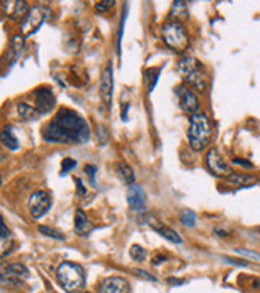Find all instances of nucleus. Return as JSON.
<instances>
[{"label":"nucleus","mask_w":260,"mask_h":293,"mask_svg":"<svg viewBox=\"0 0 260 293\" xmlns=\"http://www.w3.org/2000/svg\"><path fill=\"white\" fill-rule=\"evenodd\" d=\"M44 140L47 143L82 144L90 140V128L84 117L68 107H60L50 124L44 128Z\"/></svg>","instance_id":"1"},{"label":"nucleus","mask_w":260,"mask_h":293,"mask_svg":"<svg viewBox=\"0 0 260 293\" xmlns=\"http://www.w3.org/2000/svg\"><path fill=\"white\" fill-rule=\"evenodd\" d=\"M188 141L194 151H204L212 141V124L204 112H198L190 119Z\"/></svg>","instance_id":"2"},{"label":"nucleus","mask_w":260,"mask_h":293,"mask_svg":"<svg viewBox=\"0 0 260 293\" xmlns=\"http://www.w3.org/2000/svg\"><path fill=\"white\" fill-rule=\"evenodd\" d=\"M56 277L60 285L69 293H77L85 287L84 267L77 263H73V261L61 263L56 269Z\"/></svg>","instance_id":"3"},{"label":"nucleus","mask_w":260,"mask_h":293,"mask_svg":"<svg viewBox=\"0 0 260 293\" xmlns=\"http://www.w3.org/2000/svg\"><path fill=\"white\" fill-rule=\"evenodd\" d=\"M177 69H179V74L186 80V83L190 85V88H194L196 92L203 93L207 87V82L203 72V66L201 63L193 58V56H183L179 64H177Z\"/></svg>","instance_id":"4"},{"label":"nucleus","mask_w":260,"mask_h":293,"mask_svg":"<svg viewBox=\"0 0 260 293\" xmlns=\"http://www.w3.org/2000/svg\"><path fill=\"white\" fill-rule=\"evenodd\" d=\"M162 39L170 50L182 53L188 48V34L182 22L179 21H169L162 26Z\"/></svg>","instance_id":"5"},{"label":"nucleus","mask_w":260,"mask_h":293,"mask_svg":"<svg viewBox=\"0 0 260 293\" xmlns=\"http://www.w3.org/2000/svg\"><path fill=\"white\" fill-rule=\"evenodd\" d=\"M47 7H32L29 10L28 16L25 18V21H23V26H21V31L25 35H32L35 34L40 26L44 24L45 21V16H47Z\"/></svg>","instance_id":"6"},{"label":"nucleus","mask_w":260,"mask_h":293,"mask_svg":"<svg viewBox=\"0 0 260 293\" xmlns=\"http://www.w3.org/2000/svg\"><path fill=\"white\" fill-rule=\"evenodd\" d=\"M56 106V98L49 87H39L34 90V107L40 116L50 112Z\"/></svg>","instance_id":"7"},{"label":"nucleus","mask_w":260,"mask_h":293,"mask_svg":"<svg viewBox=\"0 0 260 293\" xmlns=\"http://www.w3.org/2000/svg\"><path fill=\"white\" fill-rule=\"evenodd\" d=\"M177 95H179V104L183 112L190 116H194L199 112V100L188 85H179V87H177Z\"/></svg>","instance_id":"8"},{"label":"nucleus","mask_w":260,"mask_h":293,"mask_svg":"<svg viewBox=\"0 0 260 293\" xmlns=\"http://www.w3.org/2000/svg\"><path fill=\"white\" fill-rule=\"evenodd\" d=\"M206 167L209 172L214 176H230L231 175V168L228 167V164L223 161V157L219 154L217 149H209L206 154Z\"/></svg>","instance_id":"9"},{"label":"nucleus","mask_w":260,"mask_h":293,"mask_svg":"<svg viewBox=\"0 0 260 293\" xmlns=\"http://www.w3.org/2000/svg\"><path fill=\"white\" fill-rule=\"evenodd\" d=\"M50 205H52V197H50L49 192L47 191H35L29 199V212L35 219H39L49 212Z\"/></svg>","instance_id":"10"},{"label":"nucleus","mask_w":260,"mask_h":293,"mask_svg":"<svg viewBox=\"0 0 260 293\" xmlns=\"http://www.w3.org/2000/svg\"><path fill=\"white\" fill-rule=\"evenodd\" d=\"M113 90H114V76H113V64L108 63L103 69L101 74V82H100V95L104 106L111 109V101H113Z\"/></svg>","instance_id":"11"},{"label":"nucleus","mask_w":260,"mask_h":293,"mask_svg":"<svg viewBox=\"0 0 260 293\" xmlns=\"http://www.w3.org/2000/svg\"><path fill=\"white\" fill-rule=\"evenodd\" d=\"M98 293H130V287L125 279L113 276L101 280Z\"/></svg>","instance_id":"12"},{"label":"nucleus","mask_w":260,"mask_h":293,"mask_svg":"<svg viewBox=\"0 0 260 293\" xmlns=\"http://www.w3.org/2000/svg\"><path fill=\"white\" fill-rule=\"evenodd\" d=\"M127 202L134 212H143L146 205V194L140 185L130 186L127 191Z\"/></svg>","instance_id":"13"},{"label":"nucleus","mask_w":260,"mask_h":293,"mask_svg":"<svg viewBox=\"0 0 260 293\" xmlns=\"http://www.w3.org/2000/svg\"><path fill=\"white\" fill-rule=\"evenodd\" d=\"M146 223L156 231L158 234H161L164 239H167L174 243H182V237L179 236V233L174 229H170L169 226H164L162 223H159L158 219H155L151 215H146Z\"/></svg>","instance_id":"14"},{"label":"nucleus","mask_w":260,"mask_h":293,"mask_svg":"<svg viewBox=\"0 0 260 293\" xmlns=\"http://www.w3.org/2000/svg\"><path fill=\"white\" fill-rule=\"evenodd\" d=\"M2 279H11V280H23L29 276V271L25 264L21 263H11L8 266H4V271H2Z\"/></svg>","instance_id":"15"},{"label":"nucleus","mask_w":260,"mask_h":293,"mask_svg":"<svg viewBox=\"0 0 260 293\" xmlns=\"http://www.w3.org/2000/svg\"><path fill=\"white\" fill-rule=\"evenodd\" d=\"M254 183H257V178L252 175H244V173H231L230 176L225 178V185L231 186V188H247L252 186Z\"/></svg>","instance_id":"16"},{"label":"nucleus","mask_w":260,"mask_h":293,"mask_svg":"<svg viewBox=\"0 0 260 293\" xmlns=\"http://www.w3.org/2000/svg\"><path fill=\"white\" fill-rule=\"evenodd\" d=\"M74 229L79 236H85L92 231V223L89 216L85 215V212H82L80 209L76 210V215H74Z\"/></svg>","instance_id":"17"},{"label":"nucleus","mask_w":260,"mask_h":293,"mask_svg":"<svg viewBox=\"0 0 260 293\" xmlns=\"http://www.w3.org/2000/svg\"><path fill=\"white\" fill-rule=\"evenodd\" d=\"M116 173L117 176L121 178V181L124 183V185L127 186H134L135 185V173H134V170L130 168L128 164L125 162H119L116 165Z\"/></svg>","instance_id":"18"},{"label":"nucleus","mask_w":260,"mask_h":293,"mask_svg":"<svg viewBox=\"0 0 260 293\" xmlns=\"http://www.w3.org/2000/svg\"><path fill=\"white\" fill-rule=\"evenodd\" d=\"M170 21H182L188 18V4L183 2V0H177V2L172 4L170 13H169Z\"/></svg>","instance_id":"19"},{"label":"nucleus","mask_w":260,"mask_h":293,"mask_svg":"<svg viewBox=\"0 0 260 293\" xmlns=\"http://www.w3.org/2000/svg\"><path fill=\"white\" fill-rule=\"evenodd\" d=\"M7 4L10 5V16L13 19L26 18L31 10L28 2H7Z\"/></svg>","instance_id":"20"},{"label":"nucleus","mask_w":260,"mask_h":293,"mask_svg":"<svg viewBox=\"0 0 260 293\" xmlns=\"http://www.w3.org/2000/svg\"><path fill=\"white\" fill-rule=\"evenodd\" d=\"M2 144L5 146L7 149H10V151H16L18 149V146H19V143H18V138L15 137V133H13V130H11V127H5L4 130H2Z\"/></svg>","instance_id":"21"},{"label":"nucleus","mask_w":260,"mask_h":293,"mask_svg":"<svg viewBox=\"0 0 260 293\" xmlns=\"http://www.w3.org/2000/svg\"><path fill=\"white\" fill-rule=\"evenodd\" d=\"M18 114L21 119H25V120H35L40 114L35 111V107H31L28 104H18Z\"/></svg>","instance_id":"22"},{"label":"nucleus","mask_w":260,"mask_h":293,"mask_svg":"<svg viewBox=\"0 0 260 293\" xmlns=\"http://www.w3.org/2000/svg\"><path fill=\"white\" fill-rule=\"evenodd\" d=\"M159 76H161V69L159 67H153V69H148L145 72V77H146V83H148V92H153L156 87V83L159 80Z\"/></svg>","instance_id":"23"},{"label":"nucleus","mask_w":260,"mask_h":293,"mask_svg":"<svg viewBox=\"0 0 260 293\" xmlns=\"http://www.w3.org/2000/svg\"><path fill=\"white\" fill-rule=\"evenodd\" d=\"M180 223L185 224V226L193 228L196 224V213L193 210H188V209L182 210L180 212Z\"/></svg>","instance_id":"24"},{"label":"nucleus","mask_w":260,"mask_h":293,"mask_svg":"<svg viewBox=\"0 0 260 293\" xmlns=\"http://www.w3.org/2000/svg\"><path fill=\"white\" fill-rule=\"evenodd\" d=\"M39 233H42L44 236H49L52 239H56V240H64V236L60 231H56L50 226H39Z\"/></svg>","instance_id":"25"},{"label":"nucleus","mask_w":260,"mask_h":293,"mask_svg":"<svg viewBox=\"0 0 260 293\" xmlns=\"http://www.w3.org/2000/svg\"><path fill=\"white\" fill-rule=\"evenodd\" d=\"M130 256H132V260H135V261H143L146 256V252L143 247L132 245V249H130Z\"/></svg>","instance_id":"26"},{"label":"nucleus","mask_w":260,"mask_h":293,"mask_svg":"<svg viewBox=\"0 0 260 293\" xmlns=\"http://www.w3.org/2000/svg\"><path fill=\"white\" fill-rule=\"evenodd\" d=\"M11 50H13L15 59L21 55V52H23V37L21 35H15L13 40H11Z\"/></svg>","instance_id":"27"},{"label":"nucleus","mask_w":260,"mask_h":293,"mask_svg":"<svg viewBox=\"0 0 260 293\" xmlns=\"http://www.w3.org/2000/svg\"><path fill=\"white\" fill-rule=\"evenodd\" d=\"M74 167H76V161H74V159H71V157L63 159V162H61V176L68 175Z\"/></svg>","instance_id":"28"},{"label":"nucleus","mask_w":260,"mask_h":293,"mask_svg":"<svg viewBox=\"0 0 260 293\" xmlns=\"http://www.w3.org/2000/svg\"><path fill=\"white\" fill-rule=\"evenodd\" d=\"M114 4L116 2H113V0H101V2L95 4V10L98 13H106V11H110L114 7Z\"/></svg>","instance_id":"29"},{"label":"nucleus","mask_w":260,"mask_h":293,"mask_svg":"<svg viewBox=\"0 0 260 293\" xmlns=\"http://www.w3.org/2000/svg\"><path fill=\"white\" fill-rule=\"evenodd\" d=\"M97 137H98V141L101 143V144H104L106 141H108V128H106L104 125H97Z\"/></svg>","instance_id":"30"},{"label":"nucleus","mask_w":260,"mask_h":293,"mask_svg":"<svg viewBox=\"0 0 260 293\" xmlns=\"http://www.w3.org/2000/svg\"><path fill=\"white\" fill-rule=\"evenodd\" d=\"M236 253H238V255H243V256H247V258H252V260H257V261H260V255H258V253H255V252L238 249V250H236Z\"/></svg>","instance_id":"31"},{"label":"nucleus","mask_w":260,"mask_h":293,"mask_svg":"<svg viewBox=\"0 0 260 293\" xmlns=\"http://www.w3.org/2000/svg\"><path fill=\"white\" fill-rule=\"evenodd\" d=\"M95 172H97V168L93 167V165H85V173L90 176V183H92V185H95Z\"/></svg>","instance_id":"32"},{"label":"nucleus","mask_w":260,"mask_h":293,"mask_svg":"<svg viewBox=\"0 0 260 293\" xmlns=\"http://www.w3.org/2000/svg\"><path fill=\"white\" fill-rule=\"evenodd\" d=\"M76 183H77V194L79 195H85L87 194V189L84 188V185H82V179L80 178H74Z\"/></svg>","instance_id":"33"},{"label":"nucleus","mask_w":260,"mask_h":293,"mask_svg":"<svg viewBox=\"0 0 260 293\" xmlns=\"http://www.w3.org/2000/svg\"><path fill=\"white\" fill-rule=\"evenodd\" d=\"M0 234H2V239H11V234H10V231L7 229L5 223L0 224Z\"/></svg>","instance_id":"34"},{"label":"nucleus","mask_w":260,"mask_h":293,"mask_svg":"<svg viewBox=\"0 0 260 293\" xmlns=\"http://www.w3.org/2000/svg\"><path fill=\"white\" fill-rule=\"evenodd\" d=\"M233 164H238V165H243V167H247V168H252L254 165L247 161H243V159H233Z\"/></svg>","instance_id":"35"},{"label":"nucleus","mask_w":260,"mask_h":293,"mask_svg":"<svg viewBox=\"0 0 260 293\" xmlns=\"http://www.w3.org/2000/svg\"><path fill=\"white\" fill-rule=\"evenodd\" d=\"M137 274L138 276H141V277H145V279H149V280H155V277H151V276H148L146 273H143V271H137Z\"/></svg>","instance_id":"36"},{"label":"nucleus","mask_w":260,"mask_h":293,"mask_svg":"<svg viewBox=\"0 0 260 293\" xmlns=\"http://www.w3.org/2000/svg\"><path fill=\"white\" fill-rule=\"evenodd\" d=\"M169 282H170V284H183L185 280H177V279H170Z\"/></svg>","instance_id":"37"}]
</instances>
